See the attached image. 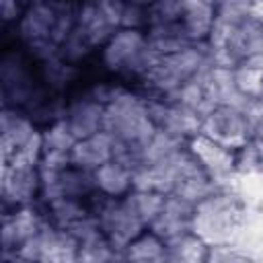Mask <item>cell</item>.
Returning <instances> with one entry per match:
<instances>
[{"mask_svg":"<svg viewBox=\"0 0 263 263\" xmlns=\"http://www.w3.org/2000/svg\"><path fill=\"white\" fill-rule=\"evenodd\" d=\"M245 222V208L238 197L230 193L212 191L193 205L191 232L208 247L232 245Z\"/></svg>","mask_w":263,"mask_h":263,"instance_id":"obj_1","label":"cell"},{"mask_svg":"<svg viewBox=\"0 0 263 263\" xmlns=\"http://www.w3.org/2000/svg\"><path fill=\"white\" fill-rule=\"evenodd\" d=\"M103 129L109 132L115 142H121L140 154L142 146L154 136L156 125L148 113V105L140 97L117 90L105 105Z\"/></svg>","mask_w":263,"mask_h":263,"instance_id":"obj_2","label":"cell"},{"mask_svg":"<svg viewBox=\"0 0 263 263\" xmlns=\"http://www.w3.org/2000/svg\"><path fill=\"white\" fill-rule=\"evenodd\" d=\"M156 58L142 29H117L103 45V66L121 76L142 78Z\"/></svg>","mask_w":263,"mask_h":263,"instance_id":"obj_3","label":"cell"},{"mask_svg":"<svg viewBox=\"0 0 263 263\" xmlns=\"http://www.w3.org/2000/svg\"><path fill=\"white\" fill-rule=\"evenodd\" d=\"M201 66H203V53L197 47L189 45L181 51L158 55L152 62V66L144 72L142 80L146 86L162 95H171L177 88H181L185 82L195 78L201 72Z\"/></svg>","mask_w":263,"mask_h":263,"instance_id":"obj_4","label":"cell"},{"mask_svg":"<svg viewBox=\"0 0 263 263\" xmlns=\"http://www.w3.org/2000/svg\"><path fill=\"white\" fill-rule=\"evenodd\" d=\"M253 123L249 119L247 109L232 107V105H218L212 107L203 119L199 134L205 138L230 148V150H242L253 138Z\"/></svg>","mask_w":263,"mask_h":263,"instance_id":"obj_5","label":"cell"},{"mask_svg":"<svg viewBox=\"0 0 263 263\" xmlns=\"http://www.w3.org/2000/svg\"><path fill=\"white\" fill-rule=\"evenodd\" d=\"M41 193L39 166L31 164H2V201L4 212L29 205Z\"/></svg>","mask_w":263,"mask_h":263,"instance_id":"obj_6","label":"cell"},{"mask_svg":"<svg viewBox=\"0 0 263 263\" xmlns=\"http://www.w3.org/2000/svg\"><path fill=\"white\" fill-rule=\"evenodd\" d=\"M189 152L195 156V160L201 164L212 181L228 177L236 166L234 150L205 138L203 134H195L193 138H189Z\"/></svg>","mask_w":263,"mask_h":263,"instance_id":"obj_7","label":"cell"},{"mask_svg":"<svg viewBox=\"0 0 263 263\" xmlns=\"http://www.w3.org/2000/svg\"><path fill=\"white\" fill-rule=\"evenodd\" d=\"M193 205L195 203H189L183 197L168 193L164 197V203H162L158 216L152 220V224L148 228L156 236H160L164 242H168V240H173L185 232H191Z\"/></svg>","mask_w":263,"mask_h":263,"instance_id":"obj_8","label":"cell"},{"mask_svg":"<svg viewBox=\"0 0 263 263\" xmlns=\"http://www.w3.org/2000/svg\"><path fill=\"white\" fill-rule=\"evenodd\" d=\"M103 115H105V103L97 99L92 92H86L70 101L64 119L70 132L74 134V138L80 140L103 129Z\"/></svg>","mask_w":263,"mask_h":263,"instance_id":"obj_9","label":"cell"},{"mask_svg":"<svg viewBox=\"0 0 263 263\" xmlns=\"http://www.w3.org/2000/svg\"><path fill=\"white\" fill-rule=\"evenodd\" d=\"M43 222L31 205L16 208L12 212H4L2 216V253L18 251L25 242H29L39 230Z\"/></svg>","mask_w":263,"mask_h":263,"instance_id":"obj_10","label":"cell"},{"mask_svg":"<svg viewBox=\"0 0 263 263\" xmlns=\"http://www.w3.org/2000/svg\"><path fill=\"white\" fill-rule=\"evenodd\" d=\"M111 158H113V136L105 129L76 140V144L70 150L72 164L86 171H95Z\"/></svg>","mask_w":263,"mask_h":263,"instance_id":"obj_11","label":"cell"},{"mask_svg":"<svg viewBox=\"0 0 263 263\" xmlns=\"http://www.w3.org/2000/svg\"><path fill=\"white\" fill-rule=\"evenodd\" d=\"M214 21H216L214 0H185L181 27L191 43H201L210 39Z\"/></svg>","mask_w":263,"mask_h":263,"instance_id":"obj_12","label":"cell"},{"mask_svg":"<svg viewBox=\"0 0 263 263\" xmlns=\"http://www.w3.org/2000/svg\"><path fill=\"white\" fill-rule=\"evenodd\" d=\"M97 191L111 195V197H123L134 189V171L125 166L119 160H107L99 168L92 171Z\"/></svg>","mask_w":263,"mask_h":263,"instance_id":"obj_13","label":"cell"},{"mask_svg":"<svg viewBox=\"0 0 263 263\" xmlns=\"http://www.w3.org/2000/svg\"><path fill=\"white\" fill-rule=\"evenodd\" d=\"M123 259L138 263L166 261V242L148 228L123 249Z\"/></svg>","mask_w":263,"mask_h":263,"instance_id":"obj_14","label":"cell"},{"mask_svg":"<svg viewBox=\"0 0 263 263\" xmlns=\"http://www.w3.org/2000/svg\"><path fill=\"white\" fill-rule=\"evenodd\" d=\"M210 247L193 232H185L166 242V261L177 263H199L208 261Z\"/></svg>","mask_w":263,"mask_h":263,"instance_id":"obj_15","label":"cell"},{"mask_svg":"<svg viewBox=\"0 0 263 263\" xmlns=\"http://www.w3.org/2000/svg\"><path fill=\"white\" fill-rule=\"evenodd\" d=\"M47 210L51 214L53 224L60 226V228H72L82 218L90 216V210H88L86 199L68 197V195H58V197L49 199L47 201Z\"/></svg>","mask_w":263,"mask_h":263,"instance_id":"obj_16","label":"cell"},{"mask_svg":"<svg viewBox=\"0 0 263 263\" xmlns=\"http://www.w3.org/2000/svg\"><path fill=\"white\" fill-rule=\"evenodd\" d=\"M164 193L158 191H148V189H132L129 193L123 195V201L127 203V208L144 222V226L148 228L152 224V220L158 216L162 203H164Z\"/></svg>","mask_w":263,"mask_h":263,"instance_id":"obj_17","label":"cell"},{"mask_svg":"<svg viewBox=\"0 0 263 263\" xmlns=\"http://www.w3.org/2000/svg\"><path fill=\"white\" fill-rule=\"evenodd\" d=\"M185 0H154L146 6V27H162L181 23Z\"/></svg>","mask_w":263,"mask_h":263,"instance_id":"obj_18","label":"cell"},{"mask_svg":"<svg viewBox=\"0 0 263 263\" xmlns=\"http://www.w3.org/2000/svg\"><path fill=\"white\" fill-rule=\"evenodd\" d=\"M43 152H70L76 144L74 134L70 132L66 119L53 121L43 134Z\"/></svg>","mask_w":263,"mask_h":263,"instance_id":"obj_19","label":"cell"},{"mask_svg":"<svg viewBox=\"0 0 263 263\" xmlns=\"http://www.w3.org/2000/svg\"><path fill=\"white\" fill-rule=\"evenodd\" d=\"M25 12H21V0H0V16L4 25L18 23Z\"/></svg>","mask_w":263,"mask_h":263,"instance_id":"obj_20","label":"cell"},{"mask_svg":"<svg viewBox=\"0 0 263 263\" xmlns=\"http://www.w3.org/2000/svg\"><path fill=\"white\" fill-rule=\"evenodd\" d=\"M251 142H253V152H255L257 158L263 162V123H259V125L255 127Z\"/></svg>","mask_w":263,"mask_h":263,"instance_id":"obj_21","label":"cell"},{"mask_svg":"<svg viewBox=\"0 0 263 263\" xmlns=\"http://www.w3.org/2000/svg\"><path fill=\"white\" fill-rule=\"evenodd\" d=\"M249 16L263 25V0H251L249 4Z\"/></svg>","mask_w":263,"mask_h":263,"instance_id":"obj_22","label":"cell"},{"mask_svg":"<svg viewBox=\"0 0 263 263\" xmlns=\"http://www.w3.org/2000/svg\"><path fill=\"white\" fill-rule=\"evenodd\" d=\"M220 4H228V6H234V8H240V10H247L249 12L251 0H220Z\"/></svg>","mask_w":263,"mask_h":263,"instance_id":"obj_23","label":"cell"},{"mask_svg":"<svg viewBox=\"0 0 263 263\" xmlns=\"http://www.w3.org/2000/svg\"><path fill=\"white\" fill-rule=\"evenodd\" d=\"M127 2H132V4H138V6H144V8H146V6H150L154 0H127Z\"/></svg>","mask_w":263,"mask_h":263,"instance_id":"obj_24","label":"cell"},{"mask_svg":"<svg viewBox=\"0 0 263 263\" xmlns=\"http://www.w3.org/2000/svg\"><path fill=\"white\" fill-rule=\"evenodd\" d=\"M259 109H261V115H263V99L259 101Z\"/></svg>","mask_w":263,"mask_h":263,"instance_id":"obj_25","label":"cell"}]
</instances>
